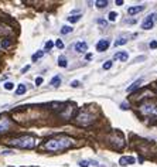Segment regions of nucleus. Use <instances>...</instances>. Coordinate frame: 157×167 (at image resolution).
<instances>
[{"mask_svg":"<svg viewBox=\"0 0 157 167\" xmlns=\"http://www.w3.org/2000/svg\"><path fill=\"white\" fill-rule=\"evenodd\" d=\"M7 143L10 146L20 147V149H33L37 145V139L34 136H30V134H24V136H20V137H14V139L7 140Z\"/></svg>","mask_w":157,"mask_h":167,"instance_id":"obj_2","label":"nucleus"},{"mask_svg":"<svg viewBox=\"0 0 157 167\" xmlns=\"http://www.w3.org/2000/svg\"><path fill=\"white\" fill-rule=\"evenodd\" d=\"M92 115H88V113H85V112H82L79 116H78V123H82V125H86V123H89V122H92Z\"/></svg>","mask_w":157,"mask_h":167,"instance_id":"obj_7","label":"nucleus"},{"mask_svg":"<svg viewBox=\"0 0 157 167\" xmlns=\"http://www.w3.org/2000/svg\"><path fill=\"white\" fill-rule=\"evenodd\" d=\"M110 67H112V61H108V62L104 64V69H109Z\"/></svg>","mask_w":157,"mask_h":167,"instance_id":"obj_26","label":"nucleus"},{"mask_svg":"<svg viewBox=\"0 0 157 167\" xmlns=\"http://www.w3.org/2000/svg\"><path fill=\"white\" fill-rule=\"evenodd\" d=\"M75 51L76 53H85L86 50H88V44L85 43V41H78L76 44H75Z\"/></svg>","mask_w":157,"mask_h":167,"instance_id":"obj_8","label":"nucleus"},{"mask_svg":"<svg viewBox=\"0 0 157 167\" xmlns=\"http://www.w3.org/2000/svg\"><path fill=\"white\" fill-rule=\"evenodd\" d=\"M10 128H11V122L9 118H1V119H0V133L7 132Z\"/></svg>","mask_w":157,"mask_h":167,"instance_id":"obj_5","label":"nucleus"},{"mask_svg":"<svg viewBox=\"0 0 157 167\" xmlns=\"http://www.w3.org/2000/svg\"><path fill=\"white\" fill-rule=\"evenodd\" d=\"M13 88H14V84H13V82H6V84H4V89H7V91H11Z\"/></svg>","mask_w":157,"mask_h":167,"instance_id":"obj_23","label":"nucleus"},{"mask_svg":"<svg viewBox=\"0 0 157 167\" xmlns=\"http://www.w3.org/2000/svg\"><path fill=\"white\" fill-rule=\"evenodd\" d=\"M116 17H117V13H115V11H110V13H109V21H115Z\"/></svg>","mask_w":157,"mask_h":167,"instance_id":"obj_22","label":"nucleus"},{"mask_svg":"<svg viewBox=\"0 0 157 167\" xmlns=\"http://www.w3.org/2000/svg\"><path fill=\"white\" fill-rule=\"evenodd\" d=\"M55 45H57V47H58L60 50H61V48H64V43L61 41V40H57V43H55Z\"/></svg>","mask_w":157,"mask_h":167,"instance_id":"obj_27","label":"nucleus"},{"mask_svg":"<svg viewBox=\"0 0 157 167\" xmlns=\"http://www.w3.org/2000/svg\"><path fill=\"white\" fill-rule=\"evenodd\" d=\"M42 81H44V79H42V77H38V78H35V85H37V87H40V85L42 84Z\"/></svg>","mask_w":157,"mask_h":167,"instance_id":"obj_25","label":"nucleus"},{"mask_svg":"<svg viewBox=\"0 0 157 167\" xmlns=\"http://www.w3.org/2000/svg\"><path fill=\"white\" fill-rule=\"evenodd\" d=\"M1 48H9V47H10L11 45V41L10 40H9V38H3V40H1Z\"/></svg>","mask_w":157,"mask_h":167,"instance_id":"obj_19","label":"nucleus"},{"mask_svg":"<svg viewBox=\"0 0 157 167\" xmlns=\"http://www.w3.org/2000/svg\"><path fill=\"white\" fill-rule=\"evenodd\" d=\"M28 68H30V65H26V67L21 69V72H23V74H24V72H27V71H28Z\"/></svg>","mask_w":157,"mask_h":167,"instance_id":"obj_33","label":"nucleus"},{"mask_svg":"<svg viewBox=\"0 0 157 167\" xmlns=\"http://www.w3.org/2000/svg\"><path fill=\"white\" fill-rule=\"evenodd\" d=\"M50 84H51L52 87H60V84H61V77H60V75H55V77L51 79Z\"/></svg>","mask_w":157,"mask_h":167,"instance_id":"obj_16","label":"nucleus"},{"mask_svg":"<svg viewBox=\"0 0 157 167\" xmlns=\"http://www.w3.org/2000/svg\"><path fill=\"white\" fill-rule=\"evenodd\" d=\"M116 61H127V58H129V54L126 53V51H119V53H115V55H113Z\"/></svg>","mask_w":157,"mask_h":167,"instance_id":"obj_9","label":"nucleus"},{"mask_svg":"<svg viewBox=\"0 0 157 167\" xmlns=\"http://www.w3.org/2000/svg\"><path fill=\"white\" fill-rule=\"evenodd\" d=\"M79 166L81 167H88L89 166V163H88L86 160H81V161H79Z\"/></svg>","mask_w":157,"mask_h":167,"instance_id":"obj_28","label":"nucleus"},{"mask_svg":"<svg viewBox=\"0 0 157 167\" xmlns=\"http://www.w3.org/2000/svg\"><path fill=\"white\" fill-rule=\"evenodd\" d=\"M58 65L61 68H67L68 67V61H67V58L64 55H61L60 58H58Z\"/></svg>","mask_w":157,"mask_h":167,"instance_id":"obj_13","label":"nucleus"},{"mask_svg":"<svg viewBox=\"0 0 157 167\" xmlns=\"http://www.w3.org/2000/svg\"><path fill=\"white\" fill-rule=\"evenodd\" d=\"M71 87H72V88H78V87H79V81H72V82H71Z\"/></svg>","mask_w":157,"mask_h":167,"instance_id":"obj_29","label":"nucleus"},{"mask_svg":"<svg viewBox=\"0 0 157 167\" xmlns=\"http://www.w3.org/2000/svg\"><path fill=\"white\" fill-rule=\"evenodd\" d=\"M120 108H122V109H129V103H126V102H123Z\"/></svg>","mask_w":157,"mask_h":167,"instance_id":"obj_32","label":"nucleus"},{"mask_svg":"<svg viewBox=\"0 0 157 167\" xmlns=\"http://www.w3.org/2000/svg\"><path fill=\"white\" fill-rule=\"evenodd\" d=\"M81 17H82L81 14H76V16H69V17H68V21H69V23H76V21H79V20H81Z\"/></svg>","mask_w":157,"mask_h":167,"instance_id":"obj_17","label":"nucleus"},{"mask_svg":"<svg viewBox=\"0 0 157 167\" xmlns=\"http://www.w3.org/2000/svg\"><path fill=\"white\" fill-rule=\"evenodd\" d=\"M52 47H54V43H52L51 40H48V41H47V43H45V50H47V51H48V50H51Z\"/></svg>","mask_w":157,"mask_h":167,"instance_id":"obj_24","label":"nucleus"},{"mask_svg":"<svg viewBox=\"0 0 157 167\" xmlns=\"http://www.w3.org/2000/svg\"><path fill=\"white\" fill-rule=\"evenodd\" d=\"M74 145V140L68 136H57V137H52L50 140H47L44 143V149L47 152H63L69 149Z\"/></svg>","mask_w":157,"mask_h":167,"instance_id":"obj_1","label":"nucleus"},{"mask_svg":"<svg viewBox=\"0 0 157 167\" xmlns=\"http://www.w3.org/2000/svg\"><path fill=\"white\" fill-rule=\"evenodd\" d=\"M98 23H99V24H102V26H105V27L108 26V21H106V20H104V19H101V20H98Z\"/></svg>","mask_w":157,"mask_h":167,"instance_id":"obj_31","label":"nucleus"},{"mask_svg":"<svg viewBox=\"0 0 157 167\" xmlns=\"http://www.w3.org/2000/svg\"><path fill=\"white\" fill-rule=\"evenodd\" d=\"M109 44H110V41H109L108 38H102V40H99V41H98V44H96V50H98L99 53H104V51H106V50L109 48Z\"/></svg>","mask_w":157,"mask_h":167,"instance_id":"obj_6","label":"nucleus"},{"mask_svg":"<svg viewBox=\"0 0 157 167\" xmlns=\"http://www.w3.org/2000/svg\"><path fill=\"white\" fill-rule=\"evenodd\" d=\"M72 31V27H69V26H64L63 28H61V34H68Z\"/></svg>","mask_w":157,"mask_h":167,"instance_id":"obj_20","label":"nucleus"},{"mask_svg":"<svg viewBox=\"0 0 157 167\" xmlns=\"http://www.w3.org/2000/svg\"><path fill=\"white\" fill-rule=\"evenodd\" d=\"M136 160H135V157L129 156V157H120V160H119V163H120V166H126V164H133Z\"/></svg>","mask_w":157,"mask_h":167,"instance_id":"obj_10","label":"nucleus"},{"mask_svg":"<svg viewBox=\"0 0 157 167\" xmlns=\"http://www.w3.org/2000/svg\"><path fill=\"white\" fill-rule=\"evenodd\" d=\"M85 58H86V60H91V58H92V54H91V53H89V54H86Z\"/></svg>","mask_w":157,"mask_h":167,"instance_id":"obj_34","label":"nucleus"},{"mask_svg":"<svg viewBox=\"0 0 157 167\" xmlns=\"http://www.w3.org/2000/svg\"><path fill=\"white\" fill-rule=\"evenodd\" d=\"M156 20H157V13H151L146 20L142 23V28L143 30H151L154 27V21Z\"/></svg>","mask_w":157,"mask_h":167,"instance_id":"obj_4","label":"nucleus"},{"mask_svg":"<svg viewBox=\"0 0 157 167\" xmlns=\"http://www.w3.org/2000/svg\"><path fill=\"white\" fill-rule=\"evenodd\" d=\"M142 82H143V79H137V81H135L130 87H127V92H133L135 89H137V88H140V85H142Z\"/></svg>","mask_w":157,"mask_h":167,"instance_id":"obj_12","label":"nucleus"},{"mask_svg":"<svg viewBox=\"0 0 157 167\" xmlns=\"http://www.w3.org/2000/svg\"><path fill=\"white\" fill-rule=\"evenodd\" d=\"M26 91H27L26 85H24V84H20V85L17 87V89H16V95H23V94H26Z\"/></svg>","mask_w":157,"mask_h":167,"instance_id":"obj_14","label":"nucleus"},{"mask_svg":"<svg viewBox=\"0 0 157 167\" xmlns=\"http://www.w3.org/2000/svg\"><path fill=\"white\" fill-rule=\"evenodd\" d=\"M126 43H127V38H126V37H120L119 40H116V41H115V47L123 45V44H126Z\"/></svg>","mask_w":157,"mask_h":167,"instance_id":"obj_18","label":"nucleus"},{"mask_svg":"<svg viewBox=\"0 0 157 167\" xmlns=\"http://www.w3.org/2000/svg\"><path fill=\"white\" fill-rule=\"evenodd\" d=\"M116 4H117V6H122V4H123V1H122V0H117V1H116Z\"/></svg>","mask_w":157,"mask_h":167,"instance_id":"obj_35","label":"nucleus"},{"mask_svg":"<svg viewBox=\"0 0 157 167\" xmlns=\"http://www.w3.org/2000/svg\"><path fill=\"white\" fill-rule=\"evenodd\" d=\"M140 112L143 115H157V105L150 103V102L142 103L140 105Z\"/></svg>","mask_w":157,"mask_h":167,"instance_id":"obj_3","label":"nucleus"},{"mask_svg":"<svg viewBox=\"0 0 157 167\" xmlns=\"http://www.w3.org/2000/svg\"><path fill=\"white\" fill-rule=\"evenodd\" d=\"M44 55V53H42V51H38V53H35V54H34V55H33V61H37V60H38V58H41V57Z\"/></svg>","mask_w":157,"mask_h":167,"instance_id":"obj_21","label":"nucleus"},{"mask_svg":"<svg viewBox=\"0 0 157 167\" xmlns=\"http://www.w3.org/2000/svg\"><path fill=\"white\" fill-rule=\"evenodd\" d=\"M150 48H151V50H156L157 48V41H151V43H150Z\"/></svg>","mask_w":157,"mask_h":167,"instance_id":"obj_30","label":"nucleus"},{"mask_svg":"<svg viewBox=\"0 0 157 167\" xmlns=\"http://www.w3.org/2000/svg\"><path fill=\"white\" fill-rule=\"evenodd\" d=\"M142 10H144V6H133V7H129V9H127V13H129L130 16H133V14L140 13Z\"/></svg>","mask_w":157,"mask_h":167,"instance_id":"obj_11","label":"nucleus"},{"mask_svg":"<svg viewBox=\"0 0 157 167\" xmlns=\"http://www.w3.org/2000/svg\"><path fill=\"white\" fill-rule=\"evenodd\" d=\"M95 6L98 7V9H104L108 6V0H96L95 1Z\"/></svg>","mask_w":157,"mask_h":167,"instance_id":"obj_15","label":"nucleus"}]
</instances>
